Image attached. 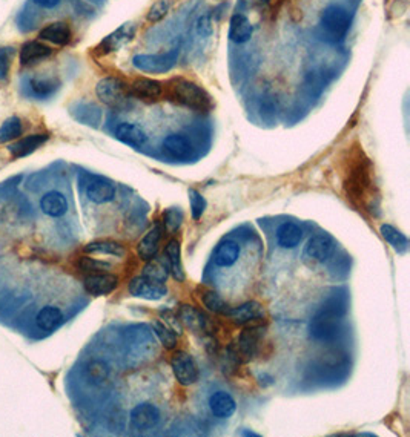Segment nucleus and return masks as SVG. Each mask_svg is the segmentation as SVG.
Listing matches in <instances>:
<instances>
[{
    "instance_id": "f257e3e1",
    "label": "nucleus",
    "mask_w": 410,
    "mask_h": 437,
    "mask_svg": "<svg viewBox=\"0 0 410 437\" xmlns=\"http://www.w3.org/2000/svg\"><path fill=\"white\" fill-rule=\"evenodd\" d=\"M343 191L358 210L372 217L379 213L374 164L358 143H353L343 157Z\"/></svg>"
},
{
    "instance_id": "f03ea898",
    "label": "nucleus",
    "mask_w": 410,
    "mask_h": 437,
    "mask_svg": "<svg viewBox=\"0 0 410 437\" xmlns=\"http://www.w3.org/2000/svg\"><path fill=\"white\" fill-rule=\"evenodd\" d=\"M163 97L195 113H209L214 108V101L208 91L199 83L184 77H174L163 83Z\"/></svg>"
},
{
    "instance_id": "7ed1b4c3",
    "label": "nucleus",
    "mask_w": 410,
    "mask_h": 437,
    "mask_svg": "<svg viewBox=\"0 0 410 437\" xmlns=\"http://www.w3.org/2000/svg\"><path fill=\"white\" fill-rule=\"evenodd\" d=\"M346 307L338 300L326 302L311 321V334L315 339H333L338 334L340 324Z\"/></svg>"
},
{
    "instance_id": "20e7f679",
    "label": "nucleus",
    "mask_w": 410,
    "mask_h": 437,
    "mask_svg": "<svg viewBox=\"0 0 410 437\" xmlns=\"http://www.w3.org/2000/svg\"><path fill=\"white\" fill-rule=\"evenodd\" d=\"M265 338V327L263 325H250V329L241 331L237 342L229 347V356L234 359L237 364L241 362H249L254 359L258 353L260 344Z\"/></svg>"
},
{
    "instance_id": "39448f33",
    "label": "nucleus",
    "mask_w": 410,
    "mask_h": 437,
    "mask_svg": "<svg viewBox=\"0 0 410 437\" xmlns=\"http://www.w3.org/2000/svg\"><path fill=\"white\" fill-rule=\"evenodd\" d=\"M320 25L324 34L331 37L333 42L344 39L350 28V14L341 5H329L323 9Z\"/></svg>"
},
{
    "instance_id": "423d86ee",
    "label": "nucleus",
    "mask_w": 410,
    "mask_h": 437,
    "mask_svg": "<svg viewBox=\"0 0 410 437\" xmlns=\"http://www.w3.org/2000/svg\"><path fill=\"white\" fill-rule=\"evenodd\" d=\"M96 94L101 103L111 108L123 106L131 96L129 86L118 77H104L96 86Z\"/></svg>"
},
{
    "instance_id": "0eeeda50",
    "label": "nucleus",
    "mask_w": 410,
    "mask_h": 437,
    "mask_svg": "<svg viewBox=\"0 0 410 437\" xmlns=\"http://www.w3.org/2000/svg\"><path fill=\"white\" fill-rule=\"evenodd\" d=\"M179 60V50H172L163 54H138L133 59L134 68L143 72L163 74L171 71Z\"/></svg>"
},
{
    "instance_id": "6e6552de",
    "label": "nucleus",
    "mask_w": 410,
    "mask_h": 437,
    "mask_svg": "<svg viewBox=\"0 0 410 437\" xmlns=\"http://www.w3.org/2000/svg\"><path fill=\"white\" fill-rule=\"evenodd\" d=\"M171 368L177 382L183 387H189L199 380V367L189 353L175 351L171 358Z\"/></svg>"
},
{
    "instance_id": "1a4fd4ad",
    "label": "nucleus",
    "mask_w": 410,
    "mask_h": 437,
    "mask_svg": "<svg viewBox=\"0 0 410 437\" xmlns=\"http://www.w3.org/2000/svg\"><path fill=\"white\" fill-rule=\"evenodd\" d=\"M129 417H131L133 430L143 433V431H149V430L155 429L158 422H160L162 414H160V410H158L154 404L145 402V404L134 407L131 416Z\"/></svg>"
},
{
    "instance_id": "9d476101",
    "label": "nucleus",
    "mask_w": 410,
    "mask_h": 437,
    "mask_svg": "<svg viewBox=\"0 0 410 437\" xmlns=\"http://www.w3.org/2000/svg\"><path fill=\"white\" fill-rule=\"evenodd\" d=\"M134 35H135V25L133 22L125 23L100 42V45L97 46V52L100 55H108L111 52L118 51L122 46L131 42L134 39Z\"/></svg>"
},
{
    "instance_id": "9b49d317",
    "label": "nucleus",
    "mask_w": 410,
    "mask_h": 437,
    "mask_svg": "<svg viewBox=\"0 0 410 437\" xmlns=\"http://www.w3.org/2000/svg\"><path fill=\"white\" fill-rule=\"evenodd\" d=\"M129 293L135 297H142V300L158 301L162 300L163 296H166L167 290L165 284L148 280L145 276H137L129 283Z\"/></svg>"
},
{
    "instance_id": "f8f14e48",
    "label": "nucleus",
    "mask_w": 410,
    "mask_h": 437,
    "mask_svg": "<svg viewBox=\"0 0 410 437\" xmlns=\"http://www.w3.org/2000/svg\"><path fill=\"white\" fill-rule=\"evenodd\" d=\"M129 92H131V96H134L135 98L151 103V101H157V100L163 98L165 89H163L162 81L154 80V79L140 77V79H135L131 85H129Z\"/></svg>"
},
{
    "instance_id": "ddd939ff",
    "label": "nucleus",
    "mask_w": 410,
    "mask_h": 437,
    "mask_svg": "<svg viewBox=\"0 0 410 437\" xmlns=\"http://www.w3.org/2000/svg\"><path fill=\"white\" fill-rule=\"evenodd\" d=\"M226 314L237 325H255L257 321H262L265 318V309L263 305L257 301H248L236 307V309H229Z\"/></svg>"
},
{
    "instance_id": "4468645a",
    "label": "nucleus",
    "mask_w": 410,
    "mask_h": 437,
    "mask_svg": "<svg viewBox=\"0 0 410 437\" xmlns=\"http://www.w3.org/2000/svg\"><path fill=\"white\" fill-rule=\"evenodd\" d=\"M335 243L329 235H315L309 239V243L306 246V255L309 256L314 261L324 263L333 255Z\"/></svg>"
},
{
    "instance_id": "2eb2a0df",
    "label": "nucleus",
    "mask_w": 410,
    "mask_h": 437,
    "mask_svg": "<svg viewBox=\"0 0 410 437\" xmlns=\"http://www.w3.org/2000/svg\"><path fill=\"white\" fill-rule=\"evenodd\" d=\"M83 284H85V290L89 295L104 296L116 290V287L118 285V278L105 272L91 273L89 276H87V280Z\"/></svg>"
},
{
    "instance_id": "dca6fc26",
    "label": "nucleus",
    "mask_w": 410,
    "mask_h": 437,
    "mask_svg": "<svg viewBox=\"0 0 410 437\" xmlns=\"http://www.w3.org/2000/svg\"><path fill=\"white\" fill-rule=\"evenodd\" d=\"M179 318L184 327H188L195 334H204L211 329V324L206 316L195 309L194 305H182V309L179 310Z\"/></svg>"
},
{
    "instance_id": "f3484780",
    "label": "nucleus",
    "mask_w": 410,
    "mask_h": 437,
    "mask_svg": "<svg viewBox=\"0 0 410 437\" xmlns=\"http://www.w3.org/2000/svg\"><path fill=\"white\" fill-rule=\"evenodd\" d=\"M87 197L96 204L109 203L116 197V186L106 178L94 176L87 186Z\"/></svg>"
},
{
    "instance_id": "a211bd4d",
    "label": "nucleus",
    "mask_w": 410,
    "mask_h": 437,
    "mask_svg": "<svg viewBox=\"0 0 410 437\" xmlns=\"http://www.w3.org/2000/svg\"><path fill=\"white\" fill-rule=\"evenodd\" d=\"M162 237H163L162 225H155L142 239H140V243L137 244V255L142 258L143 261H149V259L157 256L158 249H160Z\"/></svg>"
},
{
    "instance_id": "6ab92c4d",
    "label": "nucleus",
    "mask_w": 410,
    "mask_h": 437,
    "mask_svg": "<svg viewBox=\"0 0 410 437\" xmlns=\"http://www.w3.org/2000/svg\"><path fill=\"white\" fill-rule=\"evenodd\" d=\"M52 54V50L48 45H45L39 40H31L22 45L21 54H18V59L23 67H31V64L39 63L45 59H48Z\"/></svg>"
},
{
    "instance_id": "aec40b11",
    "label": "nucleus",
    "mask_w": 410,
    "mask_h": 437,
    "mask_svg": "<svg viewBox=\"0 0 410 437\" xmlns=\"http://www.w3.org/2000/svg\"><path fill=\"white\" fill-rule=\"evenodd\" d=\"M39 37L45 42H50L52 45H59V46H65L68 45L72 39V31L68 23L65 22H54L43 26Z\"/></svg>"
},
{
    "instance_id": "412c9836",
    "label": "nucleus",
    "mask_w": 410,
    "mask_h": 437,
    "mask_svg": "<svg viewBox=\"0 0 410 437\" xmlns=\"http://www.w3.org/2000/svg\"><path fill=\"white\" fill-rule=\"evenodd\" d=\"M254 34V26L250 23L249 18L241 14L236 13L231 17L229 23V39L236 43H246L250 40V37Z\"/></svg>"
},
{
    "instance_id": "4be33fe9",
    "label": "nucleus",
    "mask_w": 410,
    "mask_h": 437,
    "mask_svg": "<svg viewBox=\"0 0 410 437\" xmlns=\"http://www.w3.org/2000/svg\"><path fill=\"white\" fill-rule=\"evenodd\" d=\"M209 408L212 414L218 419H228L237 410V402L226 392H217L209 397Z\"/></svg>"
},
{
    "instance_id": "5701e85b",
    "label": "nucleus",
    "mask_w": 410,
    "mask_h": 437,
    "mask_svg": "<svg viewBox=\"0 0 410 437\" xmlns=\"http://www.w3.org/2000/svg\"><path fill=\"white\" fill-rule=\"evenodd\" d=\"M40 209L51 218H60L68 212V201L65 198L63 193L57 191H51L42 197Z\"/></svg>"
},
{
    "instance_id": "b1692460",
    "label": "nucleus",
    "mask_w": 410,
    "mask_h": 437,
    "mask_svg": "<svg viewBox=\"0 0 410 437\" xmlns=\"http://www.w3.org/2000/svg\"><path fill=\"white\" fill-rule=\"evenodd\" d=\"M241 254V249L238 246V243L236 241L226 239L220 243L216 249V252H214V263L218 267H231L234 266Z\"/></svg>"
},
{
    "instance_id": "393cba45",
    "label": "nucleus",
    "mask_w": 410,
    "mask_h": 437,
    "mask_svg": "<svg viewBox=\"0 0 410 437\" xmlns=\"http://www.w3.org/2000/svg\"><path fill=\"white\" fill-rule=\"evenodd\" d=\"M116 138L131 147H142L146 143V134L143 129L134 123H120L116 127Z\"/></svg>"
},
{
    "instance_id": "a878e982",
    "label": "nucleus",
    "mask_w": 410,
    "mask_h": 437,
    "mask_svg": "<svg viewBox=\"0 0 410 437\" xmlns=\"http://www.w3.org/2000/svg\"><path fill=\"white\" fill-rule=\"evenodd\" d=\"M50 135L48 134H33L28 135L22 140H18L17 143L9 146V154H11L14 158H22L33 154L35 149H39L40 146H43L46 142H48Z\"/></svg>"
},
{
    "instance_id": "bb28decb",
    "label": "nucleus",
    "mask_w": 410,
    "mask_h": 437,
    "mask_svg": "<svg viewBox=\"0 0 410 437\" xmlns=\"http://www.w3.org/2000/svg\"><path fill=\"white\" fill-rule=\"evenodd\" d=\"M165 258L170 264V272L172 273L174 280L183 283L184 281V272L182 266V252H180V243L179 239H171L165 249Z\"/></svg>"
},
{
    "instance_id": "cd10ccee",
    "label": "nucleus",
    "mask_w": 410,
    "mask_h": 437,
    "mask_svg": "<svg viewBox=\"0 0 410 437\" xmlns=\"http://www.w3.org/2000/svg\"><path fill=\"white\" fill-rule=\"evenodd\" d=\"M191 149L192 144L188 138L179 134L167 135L163 140V151L171 158H186L191 154Z\"/></svg>"
},
{
    "instance_id": "c85d7f7f",
    "label": "nucleus",
    "mask_w": 410,
    "mask_h": 437,
    "mask_svg": "<svg viewBox=\"0 0 410 437\" xmlns=\"http://www.w3.org/2000/svg\"><path fill=\"white\" fill-rule=\"evenodd\" d=\"M303 230L294 222H284L277 229V241L284 249H294L301 243Z\"/></svg>"
},
{
    "instance_id": "c756f323",
    "label": "nucleus",
    "mask_w": 410,
    "mask_h": 437,
    "mask_svg": "<svg viewBox=\"0 0 410 437\" xmlns=\"http://www.w3.org/2000/svg\"><path fill=\"white\" fill-rule=\"evenodd\" d=\"M63 322V313L57 307H43V309L37 313L35 318V324L37 327L43 331H52L59 327V325Z\"/></svg>"
},
{
    "instance_id": "7c9ffc66",
    "label": "nucleus",
    "mask_w": 410,
    "mask_h": 437,
    "mask_svg": "<svg viewBox=\"0 0 410 437\" xmlns=\"http://www.w3.org/2000/svg\"><path fill=\"white\" fill-rule=\"evenodd\" d=\"M143 276L148 278V280L165 284L167 276H170V264H167V259L157 256L149 259L148 264L143 267Z\"/></svg>"
},
{
    "instance_id": "2f4dec72",
    "label": "nucleus",
    "mask_w": 410,
    "mask_h": 437,
    "mask_svg": "<svg viewBox=\"0 0 410 437\" xmlns=\"http://www.w3.org/2000/svg\"><path fill=\"white\" fill-rule=\"evenodd\" d=\"M379 232L387 243L397 250V252L399 254L406 252L409 247V239L406 238V235L401 234V232L397 230L394 226H390V225H383L379 227Z\"/></svg>"
},
{
    "instance_id": "473e14b6",
    "label": "nucleus",
    "mask_w": 410,
    "mask_h": 437,
    "mask_svg": "<svg viewBox=\"0 0 410 437\" xmlns=\"http://www.w3.org/2000/svg\"><path fill=\"white\" fill-rule=\"evenodd\" d=\"M87 254H101V255H113V256H123L125 247L116 241H94L85 246Z\"/></svg>"
},
{
    "instance_id": "72a5a7b5",
    "label": "nucleus",
    "mask_w": 410,
    "mask_h": 437,
    "mask_svg": "<svg viewBox=\"0 0 410 437\" xmlns=\"http://www.w3.org/2000/svg\"><path fill=\"white\" fill-rule=\"evenodd\" d=\"M200 300L204 304V307H206L208 310H211L214 313L226 314L228 310H229L226 301L223 300V297L217 292H214V290L201 289L200 290Z\"/></svg>"
},
{
    "instance_id": "f704fd0d",
    "label": "nucleus",
    "mask_w": 410,
    "mask_h": 437,
    "mask_svg": "<svg viewBox=\"0 0 410 437\" xmlns=\"http://www.w3.org/2000/svg\"><path fill=\"white\" fill-rule=\"evenodd\" d=\"M60 83L55 79H33L30 81V89L35 97L46 98L51 97L59 89Z\"/></svg>"
},
{
    "instance_id": "c9c22d12",
    "label": "nucleus",
    "mask_w": 410,
    "mask_h": 437,
    "mask_svg": "<svg viewBox=\"0 0 410 437\" xmlns=\"http://www.w3.org/2000/svg\"><path fill=\"white\" fill-rule=\"evenodd\" d=\"M23 132V126L21 118L17 117H11L8 118L6 122L0 126V143H8L11 140H16L22 135Z\"/></svg>"
},
{
    "instance_id": "e433bc0d",
    "label": "nucleus",
    "mask_w": 410,
    "mask_h": 437,
    "mask_svg": "<svg viewBox=\"0 0 410 437\" xmlns=\"http://www.w3.org/2000/svg\"><path fill=\"white\" fill-rule=\"evenodd\" d=\"M177 0H155V4L149 8L146 18L151 23H157L160 22L162 18H165L170 11L172 9V6L175 5Z\"/></svg>"
},
{
    "instance_id": "4c0bfd02",
    "label": "nucleus",
    "mask_w": 410,
    "mask_h": 437,
    "mask_svg": "<svg viewBox=\"0 0 410 437\" xmlns=\"http://www.w3.org/2000/svg\"><path fill=\"white\" fill-rule=\"evenodd\" d=\"M77 268L85 273H101V272L109 271L111 264L105 261H99V259L89 258V256H80L77 259Z\"/></svg>"
},
{
    "instance_id": "58836bf2",
    "label": "nucleus",
    "mask_w": 410,
    "mask_h": 437,
    "mask_svg": "<svg viewBox=\"0 0 410 437\" xmlns=\"http://www.w3.org/2000/svg\"><path fill=\"white\" fill-rule=\"evenodd\" d=\"M87 373L94 384H104L109 378V367L104 361H92L87 368Z\"/></svg>"
},
{
    "instance_id": "ea45409f",
    "label": "nucleus",
    "mask_w": 410,
    "mask_h": 437,
    "mask_svg": "<svg viewBox=\"0 0 410 437\" xmlns=\"http://www.w3.org/2000/svg\"><path fill=\"white\" fill-rule=\"evenodd\" d=\"M154 331H155V334H157V338L160 339V342H162V346L165 347V348H167V350H172V348H175L177 347V336H175V333L167 327L166 324H163V322H154Z\"/></svg>"
},
{
    "instance_id": "a19ab883",
    "label": "nucleus",
    "mask_w": 410,
    "mask_h": 437,
    "mask_svg": "<svg viewBox=\"0 0 410 437\" xmlns=\"http://www.w3.org/2000/svg\"><path fill=\"white\" fill-rule=\"evenodd\" d=\"M182 222H183L182 210L171 208V209H166L163 212V226L167 232H171V234H172V232L180 229Z\"/></svg>"
},
{
    "instance_id": "79ce46f5",
    "label": "nucleus",
    "mask_w": 410,
    "mask_h": 437,
    "mask_svg": "<svg viewBox=\"0 0 410 437\" xmlns=\"http://www.w3.org/2000/svg\"><path fill=\"white\" fill-rule=\"evenodd\" d=\"M189 201H191V209H192V217L194 220H200L206 209V200L203 198V195L197 191L191 189L189 191Z\"/></svg>"
},
{
    "instance_id": "37998d69",
    "label": "nucleus",
    "mask_w": 410,
    "mask_h": 437,
    "mask_svg": "<svg viewBox=\"0 0 410 437\" xmlns=\"http://www.w3.org/2000/svg\"><path fill=\"white\" fill-rule=\"evenodd\" d=\"M11 48H2L0 50V80H5L9 72V64H11L13 59Z\"/></svg>"
},
{
    "instance_id": "c03bdc74",
    "label": "nucleus",
    "mask_w": 410,
    "mask_h": 437,
    "mask_svg": "<svg viewBox=\"0 0 410 437\" xmlns=\"http://www.w3.org/2000/svg\"><path fill=\"white\" fill-rule=\"evenodd\" d=\"M34 4L37 6L45 8V9H52L60 4V0H34Z\"/></svg>"
},
{
    "instance_id": "a18cd8bd",
    "label": "nucleus",
    "mask_w": 410,
    "mask_h": 437,
    "mask_svg": "<svg viewBox=\"0 0 410 437\" xmlns=\"http://www.w3.org/2000/svg\"><path fill=\"white\" fill-rule=\"evenodd\" d=\"M255 2H258V4H267L269 0H255Z\"/></svg>"
}]
</instances>
